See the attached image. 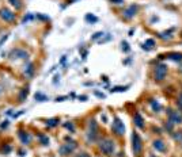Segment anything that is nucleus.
Listing matches in <instances>:
<instances>
[{
	"mask_svg": "<svg viewBox=\"0 0 182 157\" xmlns=\"http://www.w3.org/2000/svg\"><path fill=\"white\" fill-rule=\"evenodd\" d=\"M98 131H99V129H98L97 121H95V119H91L90 123H88L87 135H86V137H87V144L88 145L94 144V142L98 139Z\"/></svg>",
	"mask_w": 182,
	"mask_h": 157,
	"instance_id": "nucleus-4",
	"label": "nucleus"
},
{
	"mask_svg": "<svg viewBox=\"0 0 182 157\" xmlns=\"http://www.w3.org/2000/svg\"><path fill=\"white\" fill-rule=\"evenodd\" d=\"M65 144H63L59 148V155L60 156H63V157H67V156H70L74 153V151L78 148V142L76 141H74L72 138L70 137H65Z\"/></svg>",
	"mask_w": 182,
	"mask_h": 157,
	"instance_id": "nucleus-2",
	"label": "nucleus"
},
{
	"mask_svg": "<svg viewBox=\"0 0 182 157\" xmlns=\"http://www.w3.org/2000/svg\"><path fill=\"white\" fill-rule=\"evenodd\" d=\"M143 139L142 137H140V134L137 131H133L132 133V152L133 155H135L136 157H140L143 153Z\"/></svg>",
	"mask_w": 182,
	"mask_h": 157,
	"instance_id": "nucleus-3",
	"label": "nucleus"
},
{
	"mask_svg": "<svg viewBox=\"0 0 182 157\" xmlns=\"http://www.w3.org/2000/svg\"><path fill=\"white\" fill-rule=\"evenodd\" d=\"M152 146H154V149H155L156 152L164 153L167 151V146H166V144H164L163 139H155V141L152 142Z\"/></svg>",
	"mask_w": 182,
	"mask_h": 157,
	"instance_id": "nucleus-13",
	"label": "nucleus"
},
{
	"mask_svg": "<svg viewBox=\"0 0 182 157\" xmlns=\"http://www.w3.org/2000/svg\"><path fill=\"white\" fill-rule=\"evenodd\" d=\"M112 3H114V4H122L124 0H110Z\"/></svg>",
	"mask_w": 182,
	"mask_h": 157,
	"instance_id": "nucleus-39",
	"label": "nucleus"
},
{
	"mask_svg": "<svg viewBox=\"0 0 182 157\" xmlns=\"http://www.w3.org/2000/svg\"><path fill=\"white\" fill-rule=\"evenodd\" d=\"M112 130L117 137H122L125 134V125H124V122L118 117H114V119H113Z\"/></svg>",
	"mask_w": 182,
	"mask_h": 157,
	"instance_id": "nucleus-6",
	"label": "nucleus"
},
{
	"mask_svg": "<svg viewBox=\"0 0 182 157\" xmlns=\"http://www.w3.org/2000/svg\"><path fill=\"white\" fill-rule=\"evenodd\" d=\"M150 157H156V156H155V155H151V156H150Z\"/></svg>",
	"mask_w": 182,
	"mask_h": 157,
	"instance_id": "nucleus-43",
	"label": "nucleus"
},
{
	"mask_svg": "<svg viewBox=\"0 0 182 157\" xmlns=\"http://www.w3.org/2000/svg\"><path fill=\"white\" fill-rule=\"evenodd\" d=\"M167 65H164V64H159V65L155 66V72H154V78H155L156 81H162L166 78L167 76Z\"/></svg>",
	"mask_w": 182,
	"mask_h": 157,
	"instance_id": "nucleus-7",
	"label": "nucleus"
},
{
	"mask_svg": "<svg viewBox=\"0 0 182 157\" xmlns=\"http://www.w3.org/2000/svg\"><path fill=\"white\" fill-rule=\"evenodd\" d=\"M65 99H68V96H57L56 98V102H64Z\"/></svg>",
	"mask_w": 182,
	"mask_h": 157,
	"instance_id": "nucleus-37",
	"label": "nucleus"
},
{
	"mask_svg": "<svg viewBox=\"0 0 182 157\" xmlns=\"http://www.w3.org/2000/svg\"><path fill=\"white\" fill-rule=\"evenodd\" d=\"M76 157H91L88 153H86V152H82V153H79V155Z\"/></svg>",
	"mask_w": 182,
	"mask_h": 157,
	"instance_id": "nucleus-36",
	"label": "nucleus"
},
{
	"mask_svg": "<svg viewBox=\"0 0 182 157\" xmlns=\"http://www.w3.org/2000/svg\"><path fill=\"white\" fill-rule=\"evenodd\" d=\"M18 138L23 146H29V145H32V142H33L32 134L26 130H18Z\"/></svg>",
	"mask_w": 182,
	"mask_h": 157,
	"instance_id": "nucleus-9",
	"label": "nucleus"
},
{
	"mask_svg": "<svg viewBox=\"0 0 182 157\" xmlns=\"http://www.w3.org/2000/svg\"><path fill=\"white\" fill-rule=\"evenodd\" d=\"M8 3L12 7H15V10H20V8H22V0H8Z\"/></svg>",
	"mask_w": 182,
	"mask_h": 157,
	"instance_id": "nucleus-21",
	"label": "nucleus"
},
{
	"mask_svg": "<svg viewBox=\"0 0 182 157\" xmlns=\"http://www.w3.org/2000/svg\"><path fill=\"white\" fill-rule=\"evenodd\" d=\"M37 138H38V142L42 146H49L50 139H49V137H48L46 134H44V133H38V134H37Z\"/></svg>",
	"mask_w": 182,
	"mask_h": 157,
	"instance_id": "nucleus-15",
	"label": "nucleus"
},
{
	"mask_svg": "<svg viewBox=\"0 0 182 157\" xmlns=\"http://www.w3.org/2000/svg\"><path fill=\"white\" fill-rule=\"evenodd\" d=\"M18 153H19V156L20 157H23V156H26V151H25V149H18Z\"/></svg>",
	"mask_w": 182,
	"mask_h": 157,
	"instance_id": "nucleus-35",
	"label": "nucleus"
},
{
	"mask_svg": "<svg viewBox=\"0 0 182 157\" xmlns=\"http://www.w3.org/2000/svg\"><path fill=\"white\" fill-rule=\"evenodd\" d=\"M7 39H8V34H6V35H3L2 38H0V46H2V45H3V43H4V42H6Z\"/></svg>",
	"mask_w": 182,
	"mask_h": 157,
	"instance_id": "nucleus-32",
	"label": "nucleus"
},
{
	"mask_svg": "<svg viewBox=\"0 0 182 157\" xmlns=\"http://www.w3.org/2000/svg\"><path fill=\"white\" fill-rule=\"evenodd\" d=\"M0 151H2V153H4V155H10L11 151H12V146L10 144H4L2 146V149H0Z\"/></svg>",
	"mask_w": 182,
	"mask_h": 157,
	"instance_id": "nucleus-23",
	"label": "nucleus"
},
{
	"mask_svg": "<svg viewBox=\"0 0 182 157\" xmlns=\"http://www.w3.org/2000/svg\"><path fill=\"white\" fill-rule=\"evenodd\" d=\"M0 18L7 23H12L16 20V14L8 8H0Z\"/></svg>",
	"mask_w": 182,
	"mask_h": 157,
	"instance_id": "nucleus-8",
	"label": "nucleus"
},
{
	"mask_svg": "<svg viewBox=\"0 0 182 157\" xmlns=\"http://www.w3.org/2000/svg\"><path fill=\"white\" fill-rule=\"evenodd\" d=\"M173 126H174V123L169 121L167 123H164V129H166V130H169V131H171V130H173Z\"/></svg>",
	"mask_w": 182,
	"mask_h": 157,
	"instance_id": "nucleus-31",
	"label": "nucleus"
},
{
	"mask_svg": "<svg viewBox=\"0 0 182 157\" xmlns=\"http://www.w3.org/2000/svg\"><path fill=\"white\" fill-rule=\"evenodd\" d=\"M79 100H80V102H86V100H87V96L82 95V96H79Z\"/></svg>",
	"mask_w": 182,
	"mask_h": 157,
	"instance_id": "nucleus-40",
	"label": "nucleus"
},
{
	"mask_svg": "<svg viewBox=\"0 0 182 157\" xmlns=\"http://www.w3.org/2000/svg\"><path fill=\"white\" fill-rule=\"evenodd\" d=\"M94 94H95V95H97V96H98V98H102V99H104V98H105V94H102V92L94 91Z\"/></svg>",
	"mask_w": 182,
	"mask_h": 157,
	"instance_id": "nucleus-38",
	"label": "nucleus"
},
{
	"mask_svg": "<svg viewBox=\"0 0 182 157\" xmlns=\"http://www.w3.org/2000/svg\"><path fill=\"white\" fill-rule=\"evenodd\" d=\"M167 115H169V121L173 122L174 125H181L182 123V112L181 111H174L169 108L167 110Z\"/></svg>",
	"mask_w": 182,
	"mask_h": 157,
	"instance_id": "nucleus-10",
	"label": "nucleus"
},
{
	"mask_svg": "<svg viewBox=\"0 0 182 157\" xmlns=\"http://www.w3.org/2000/svg\"><path fill=\"white\" fill-rule=\"evenodd\" d=\"M104 35H105V34L102 33V31H97V33H94V34H92L91 39H92V41H98L99 38H102V37H104Z\"/></svg>",
	"mask_w": 182,
	"mask_h": 157,
	"instance_id": "nucleus-26",
	"label": "nucleus"
},
{
	"mask_svg": "<svg viewBox=\"0 0 182 157\" xmlns=\"http://www.w3.org/2000/svg\"><path fill=\"white\" fill-rule=\"evenodd\" d=\"M84 19H86V22H88V23H97L98 22V18L97 16H94L92 14H87Z\"/></svg>",
	"mask_w": 182,
	"mask_h": 157,
	"instance_id": "nucleus-24",
	"label": "nucleus"
},
{
	"mask_svg": "<svg viewBox=\"0 0 182 157\" xmlns=\"http://www.w3.org/2000/svg\"><path fill=\"white\" fill-rule=\"evenodd\" d=\"M133 123H135V126H137L139 129H144V127H146L144 118H143V115L140 114V112H135V115H133Z\"/></svg>",
	"mask_w": 182,
	"mask_h": 157,
	"instance_id": "nucleus-12",
	"label": "nucleus"
},
{
	"mask_svg": "<svg viewBox=\"0 0 182 157\" xmlns=\"http://www.w3.org/2000/svg\"><path fill=\"white\" fill-rule=\"evenodd\" d=\"M180 100H181V102H182V94H181V95H180Z\"/></svg>",
	"mask_w": 182,
	"mask_h": 157,
	"instance_id": "nucleus-42",
	"label": "nucleus"
},
{
	"mask_svg": "<svg viewBox=\"0 0 182 157\" xmlns=\"http://www.w3.org/2000/svg\"><path fill=\"white\" fill-rule=\"evenodd\" d=\"M37 18H38V19H41V20H49V16H45V15H40V14H38V15H37Z\"/></svg>",
	"mask_w": 182,
	"mask_h": 157,
	"instance_id": "nucleus-34",
	"label": "nucleus"
},
{
	"mask_svg": "<svg viewBox=\"0 0 182 157\" xmlns=\"http://www.w3.org/2000/svg\"><path fill=\"white\" fill-rule=\"evenodd\" d=\"M3 92H4V87H3V85H2V84H0V95H2V94H3Z\"/></svg>",
	"mask_w": 182,
	"mask_h": 157,
	"instance_id": "nucleus-41",
	"label": "nucleus"
},
{
	"mask_svg": "<svg viewBox=\"0 0 182 157\" xmlns=\"http://www.w3.org/2000/svg\"><path fill=\"white\" fill-rule=\"evenodd\" d=\"M174 139H177V141H181L182 142V131H177L176 134H173Z\"/></svg>",
	"mask_w": 182,
	"mask_h": 157,
	"instance_id": "nucleus-30",
	"label": "nucleus"
},
{
	"mask_svg": "<svg viewBox=\"0 0 182 157\" xmlns=\"http://www.w3.org/2000/svg\"><path fill=\"white\" fill-rule=\"evenodd\" d=\"M154 46H155V41H154V39H147L146 42H144V45H143V49L151 50Z\"/></svg>",
	"mask_w": 182,
	"mask_h": 157,
	"instance_id": "nucleus-20",
	"label": "nucleus"
},
{
	"mask_svg": "<svg viewBox=\"0 0 182 157\" xmlns=\"http://www.w3.org/2000/svg\"><path fill=\"white\" fill-rule=\"evenodd\" d=\"M34 70H36V68H34V64L33 62H27L26 65L23 66V73H25L26 77H33Z\"/></svg>",
	"mask_w": 182,
	"mask_h": 157,
	"instance_id": "nucleus-14",
	"label": "nucleus"
},
{
	"mask_svg": "<svg viewBox=\"0 0 182 157\" xmlns=\"http://www.w3.org/2000/svg\"><path fill=\"white\" fill-rule=\"evenodd\" d=\"M150 103H151V107H152V110L155 111V112H159L160 110H162V106L158 103V102H155V100H150Z\"/></svg>",
	"mask_w": 182,
	"mask_h": 157,
	"instance_id": "nucleus-22",
	"label": "nucleus"
},
{
	"mask_svg": "<svg viewBox=\"0 0 182 157\" xmlns=\"http://www.w3.org/2000/svg\"><path fill=\"white\" fill-rule=\"evenodd\" d=\"M27 96H29V88L25 87V88H22L19 92V96H18V100L20 102V103H23V102L27 99Z\"/></svg>",
	"mask_w": 182,
	"mask_h": 157,
	"instance_id": "nucleus-16",
	"label": "nucleus"
},
{
	"mask_svg": "<svg viewBox=\"0 0 182 157\" xmlns=\"http://www.w3.org/2000/svg\"><path fill=\"white\" fill-rule=\"evenodd\" d=\"M34 99H36L37 102H46V100H49V98H48L46 95H44L42 92H37V94L34 95Z\"/></svg>",
	"mask_w": 182,
	"mask_h": 157,
	"instance_id": "nucleus-18",
	"label": "nucleus"
},
{
	"mask_svg": "<svg viewBox=\"0 0 182 157\" xmlns=\"http://www.w3.org/2000/svg\"><path fill=\"white\" fill-rule=\"evenodd\" d=\"M8 125H10V122L8 121H4L2 125H0V129H7V127H8Z\"/></svg>",
	"mask_w": 182,
	"mask_h": 157,
	"instance_id": "nucleus-33",
	"label": "nucleus"
},
{
	"mask_svg": "<svg viewBox=\"0 0 182 157\" xmlns=\"http://www.w3.org/2000/svg\"><path fill=\"white\" fill-rule=\"evenodd\" d=\"M8 57L11 60H29V52H26L22 47H14L11 52L8 53Z\"/></svg>",
	"mask_w": 182,
	"mask_h": 157,
	"instance_id": "nucleus-5",
	"label": "nucleus"
},
{
	"mask_svg": "<svg viewBox=\"0 0 182 157\" xmlns=\"http://www.w3.org/2000/svg\"><path fill=\"white\" fill-rule=\"evenodd\" d=\"M33 18H34V15H33V14H27V15H25V16H23L22 22H23V23H26V22H30V20H32Z\"/></svg>",
	"mask_w": 182,
	"mask_h": 157,
	"instance_id": "nucleus-28",
	"label": "nucleus"
},
{
	"mask_svg": "<svg viewBox=\"0 0 182 157\" xmlns=\"http://www.w3.org/2000/svg\"><path fill=\"white\" fill-rule=\"evenodd\" d=\"M59 123H60V118H50L46 121L45 125L48 127H56V126H59Z\"/></svg>",
	"mask_w": 182,
	"mask_h": 157,
	"instance_id": "nucleus-17",
	"label": "nucleus"
},
{
	"mask_svg": "<svg viewBox=\"0 0 182 157\" xmlns=\"http://www.w3.org/2000/svg\"><path fill=\"white\" fill-rule=\"evenodd\" d=\"M128 88H129L128 85H126V87H113L110 90V92H125Z\"/></svg>",
	"mask_w": 182,
	"mask_h": 157,
	"instance_id": "nucleus-25",
	"label": "nucleus"
},
{
	"mask_svg": "<svg viewBox=\"0 0 182 157\" xmlns=\"http://www.w3.org/2000/svg\"><path fill=\"white\" fill-rule=\"evenodd\" d=\"M167 58L173 61H182V53H170Z\"/></svg>",
	"mask_w": 182,
	"mask_h": 157,
	"instance_id": "nucleus-19",
	"label": "nucleus"
},
{
	"mask_svg": "<svg viewBox=\"0 0 182 157\" xmlns=\"http://www.w3.org/2000/svg\"><path fill=\"white\" fill-rule=\"evenodd\" d=\"M64 127L65 129H68L71 133H75V126H74V123L72 122H65L64 123Z\"/></svg>",
	"mask_w": 182,
	"mask_h": 157,
	"instance_id": "nucleus-27",
	"label": "nucleus"
},
{
	"mask_svg": "<svg viewBox=\"0 0 182 157\" xmlns=\"http://www.w3.org/2000/svg\"><path fill=\"white\" fill-rule=\"evenodd\" d=\"M137 10H139V7L135 6V4H132V6H129L128 8H125V10L122 11V16H124V19L129 20V19L135 18V15H136Z\"/></svg>",
	"mask_w": 182,
	"mask_h": 157,
	"instance_id": "nucleus-11",
	"label": "nucleus"
},
{
	"mask_svg": "<svg viewBox=\"0 0 182 157\" xmlns=\"http://www.w3.org/2000/svg\"><path fill=\"white\" fill-rule=\"evenodd\" d=\"M121 45H122V50H124V52H125V53H128L129 50H130V47H129V45H128V42H125V41H122V43H121Z\"/></svg>",
	"mask_w": 182,
	"mask_h": 157,
	"instance_id": "nucleus-29",
	"label": "nucleus"
},
{
	"mask_svg": "<svg viewBox=\"0 0 182 157\" xmlns=\"http://www.w3.org/2000/svg\"><path fill=\"white\" fill-rule=\"evenodd\" d=\"M98 146H99V151L104 153L105 156H112L116 152V142L112 138L105 137V138L99 139Z\"/></svg>",
	"mask_w": 182,
	"mask_h": 157,
	"instance_id": "nucleus-1",
	"label": "nucleus"
}]
</instances>
